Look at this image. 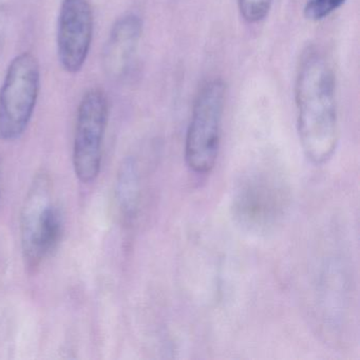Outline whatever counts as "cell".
<instances>
[{"label": "cell", "mask_w": 360, "mask_h": 360, "mask_svg": "<svg viewBox=\"0 0 360 360\" xmlns=\"http://www.w3.org/2000/svg\"><path fill=\"white\" fill-rule=\"evenodd\" d=\"M297 129L305 157L322 165L332 159L339 142L336 79L328 56L309 47L301 56L295 83Z\"/></svg>", "instance_id": "obj_1"}, {"label": "cell", "mask_w": 360, "mask_h": 360, "mask_svg": "<svg viewBox=\"0 0 360 360\" xmlns=\"http://www.w3.org/2000/svg\"><path fill=\"white\" fill-rule=\"evenodd\" d=\"M226 86L221 79L206 82L195 96L185 139V161L195 174L212 172L218 160Z\"/></svg>", "instance_id": "obj_2"}, {"label": "cell", "mask_w": 360, "mask_h": 360, "mask_svg": "<svg viewBox=\"0 0 360 360\" xmlns=\"http://www.w3.org/2000/svg\"><path fill=\"white\" fill-rule=\"evenodd\" d=\"M62 233V217L52 201L51 181L41 172L29 189L20 219L22 254L29 269H37L51 254Z\"/></svg>", "instance_id": "obj_3"}, {"label": "cell", "mask_w": 360, "mask_h": 360, "mask_svg": "<svg viewBox=\"0 0 360 360\" xmlns=\"http://www.w3.org/2000/svg\"><path fill=\"white\" fill-rule=\"evenodd\" d=\"M41 90V67L30 52L12 60L0 88V140L12 142L26 131Z\"/></svg>", "instance_id": "obj_4"}, {"label": "cell", "mask_w": 360, "mask_h": 360, "mask_svg": "<svg viewBox=\"0 0 360 360\" xmlns=\"http://www.w3.org/2000/svg\"><path fill=\"white\" fill-rule=\"evenodd\" d=\"M108 120L109 102L104 90H88L77 109L73 142V167L77 178L85 184L94 182L100 174Z\"/></svg>", "instance_id": "obj_5"}, {"label": "cell", "mask_w": 360, "mask_h": 360, "mask_svg": "<svg viewBox=\"0 0 360 360\" xmlns=\"http://www.w3.org/2000/svg\"><path fill=\"white\" fill-rule=\"evenodd\" d=\"M288 195L283 183L271 174H254L238 189L233 200V216L243 229L266 233L284 214Z\"/></svg>", "instance_id": "obj_6"}, {"label": "cell", "mask_w": 360, "mask_h": 360, "mask_svg": "<svg viewBox=\"0 0 360 360\" xmlns=\"http://www.w3.org/2000/svg\"><path fill=\"white\" fill-rule=\"evenodd\" d=\"M94 15L89 0H62L58 20V56L70 75L85 66L94 41Z\"/></svg>", "instance_id": "obj_7"}, {"label": "cell", "mask_w": 360, "mask_h": 360, "mask_svg": "<svg viewBox=\"0 0 360 360\" xmlns=\"http://www.w3.org/2000/svg\"><path fill=\"white\" fill-rule=\"evenodd\" d=\"M142 34V20L136 14H126L115 22L103 52V67L110 79L127 77L138 53Z\"/></svg>", "instance_id": "obj_8"}, {"label": "cell", "mask_w": 360, "mask_h": 360, "mask_svg": "<svg viewBox=\"0 0 360 360\" xmlns=\"http://www.w3.org/2000/svg\"><path fill=\"white\" fill-rule=\"evenodd\" d=\"M115 195L122 214L126 219H131L136 214L140 195L138 169L132 160H126L120 168Z\"/></svg>", "instance_id": "obj_9"}, {"label": "cell", "mask_w": 360, "mask_h": 360, "mask_svg": "<svg viewBox=\"0 0 360 360\" xmlns=\"http://www.w3.org/2000/svg\"><path fill=\"white\" fill-rule=\"evenodd\" d=\"M238 9L248 24H258L269 15L273 0H237Z\"/></svg>", "instance_id": "obj_10"}, {"label": "cell", "mask_w": 360, "mask_h": 360, "mask_svg": "<svg viewBox=\"0 0 360 360\" xmlns=\"http://www.w3.org/2000/svg\"><path fill=\"white\" fill-rule=\"evenodd\" d=\"M347 0H307L304 16L309 22H321L345 5Z\"/></svg>", "instance_id": "obj_11"}, {"label": "cell", "mask_w": 360, "mask_h": 360, "mask_svg": "<svg viewBox=\"0 0 360 360\" xmlns=\"http://www.w3.org/2000/svg\"><path fill=\"white\" fill-rule=\"evenodd\" d=\"M8 22H9V16H8L7 10L0 5V56L3 53L6 37H7Z\"/></svg>", "instance_id": "obj_12"}, {"label": "cell", "mask_w": 360, "mask_h": 360, "mask_svg": "<svg viewBox=\"0 0 360 360\" xmlns=\"http://www.w3.org/2000/svg\"><path fill=\"white\" fill-rule=\"evenodd\" d=\"M1 184H3V160L0 158V191H1Z\"/></svg>", "instance_id": "obj_13"}]
</instances>
